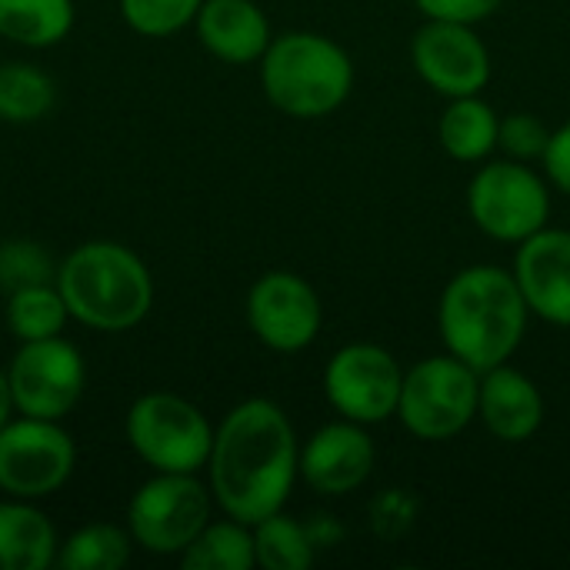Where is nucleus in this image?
<instances>
[{"instance_id": "a211bd4d", "label": "nucleus", "mask_w": 570, "mask_h": 570, "mask_svg": "<svg viewBox=\"0 0 570 570\" xmlns=\"http://www.w3.org/2000/svg\"><path fill=\"white\" fill-rule=\"evenodd\" d=\"M57 531L33 501H0V570H43L57 564Z\"/></svg>"}, {"instance_id": "39448f33", "label": "nucleus", "mask_w": 570, "mask_h": 570, "mask_svg": "<svg viewBox=\"0 0 570 570\" xmlns=\"http://www.w3.org/2000/svg\"><path fill=\"white\" fill-rule=\"evenodd\" d=\"M124 434L154 474H200L214 448V428L204 411L167 391L137 397L127 411Z\"/></svg>"}, {"instance_id": "c85d7f7f", "label": "nucleus", "mask_w": 570, "mask_h": 570, "mask_svg": "<svg viewBox=\"0 0 570 570\" xmlns=\"http://www.w3.org/2000/svg\"><path fill=\"white\" fill-rule=\"evenodd\" d=\"M428 20H454V23H481L501 10L504 0H414Z\"/></svg>"}, {"instance_id": "aec40b11", "label": "nucleus", "mask_w": 570, "mask_h": 570, "mask_svg": "<svg viewBox=\"0 0 570 570\" xmlns=\"http://www.w3.org/2000/svg\"><path fill=\"white\" fill-rule=\"evenodd\" d=\"M73 20V0H0V37L30 50L57 47Z\"/></svg>"}, {"instance_id": "4468645a", "label": "nucleus", "mask_w": 570, "mask_h": 570, "mask_svg": "<svg viewBox=\"0 0 570 570\" xmlns=\"http://www.w3.org/2000/svg\"><path fill=\"white\" fill-rule=\"evenodd\" d=\"M374 461L377 448L364 424L341 417L307 438L301 448V478L324 498H344L371 478Z\"/></svg>"}, {"instance_id": "7c9ffc66", "label": "nucleus", "mask_w": 570, "mask_h": 570, "mask_svg": "<svg viewBox=\"0 0 570 570\" xmlns=\"http://www.w3.org/2000/svg\"><path fill=\"white\" fill-rule=\"evenodd\" d=\"M13 414V397H10V384H7V371L0 367V428L10 421Z\"/></svg>"}, {"instance_id": "9b49d317", "label": "nucleus", "mask_w": 570, "mask_h": 570, "mask_svg": "<svg viewBox=\"0 0 570 570\" xmlns=\"http://www.w3.org/2000/svg\"><path fill=\"white\" fill-rule=\"evenodd\" d=\"M404 371L381 344H347L324 367V394L331 407L354 424H384L397 417Z\"/></svg>"}, {"instance_id": "2eb2a0df", "label": "nucleus", "mask_w": 570, "mask_h": 570, "mask_svg": "<svg viewBox=\"0 0 570 570\" xmlns=\"http://www.w3.org/2000/svg\"><path fill=\"white\" fill-rule=\"evenodd\" d=\"M514 277L534 317L570 327V230L544 227L521 240Z\"/></svg>"}, {"instance_id": "423d86ee", "label": "nucleus", "mask_w": 570, "mask_h": 570, "mask_svg": "<svg viewBox=\"0 0 570 570\" xmlns=\"http://www.w3.org/2000/svg\"><path fill=\"white\" fill-rule=\"evenodd\" d=\"M481 371L454 354L417 361L404 371L397 421L417 441H451L478 417Z\"/></svg>"}, {"instance_id": "393cba45", "label": "nucleus", "mask_w": 570, "mask_h": 570, "mask_svg": "<svg viewBox=\"0 0 570 570\" xmlns=\"http://www.w3.org/2000/svg\"><path fill=\"white\" fill-rule=\"evenodd\" d=\"M134 538L117 524H83L57 548L63 570H120L130 561Z\"/></svg>"}, {"instance_id": "6e6552de", "label": "nucleus", "mask_w": 570, "mask_h": 570, "mask_svg": "<svg viewBox=\"0 0 570 570\" xmlns=\"http://www.w3.org/2000/svg\"><path fill=\"white\" fill-rule=\"evenodd\" d=\"M210 488L197 474H154L127 504V531L147 554H184L210 521Z\"/></svg>"}, {"instance_id": "5701e85b", "label": "nucleus", "mask_w": 570, "mask_h": 570, "mask_svg": "<svg viewBox=\"0 0 570 570\" xmlns=\"http://www.w3.org/2000/svg\"><path fill=\"white\" fill-rule=\"evenodd\" d=\"M57 100L50 73L33 63L7 60L0 63V120L3 124H37L50 114Z\"/></svg>"}, {"instance_id": "f3484780", "label": "nucleus", "mask_w": 570, "mask_h": 570, "mask_svg": "<svg viewBox=\"0 0 570 570\" xmlns=\"http://www.w3.org/2000/svg\"><path fill=\"white\" fill-rule=\"evenodd\" d=\"M197 40L224 63H257L271 47V20L254 0H204L194 17Z\"/></svg>"}, {"instance_id": "cd10ccee", "label": "nucleus", "mask_w": 570, "mask_h": 570, "mask_svg": "<svg viewBox=\"0 0 570 570\" xmlns=\"http://www.w3.org/2000/svg\"><path fill=\"white\" fill-rule=\"evenodd\" d=\"M548 140H551V130L548 124L538 117V114H508L501 117V134H498V150H504L511 160H541L544 150H548Z\"/></svg>"}, {"instance_id": "0eeeda50", "label": "nucleus", "mask_w": 570, "mask_h": 570, "mask_svg": "<svg viewBox=\"0 0 570 570\" xmlns=\"http://www.w3.org/2000/svg\"><path fill=\"white\" fill-rule=\"evenodd\" d=\"M468 210L481 234L501 244H521L548 227L551 190L524 160H484L468 187Z\"/></svg>"}, {"instance_id": "c756f323", "label": "nucleus", "mask_w": 570, "mask_h": 570, "mask_svg": "<svg viewBox=\"0 0 570 570\" xmlns=\"http://www.w3.org/2000/svg\"><path fill=\"white\" fill-rule=\"evenodd\" d=\"M541 160H544L548 180L570 197V124L551 130V140H548V150Z\"/></svg>"}, {"instance_id": "bb28decb", "label": "nucleus", "mask_w": 570, "mask_h": 570, "mask_svg": "<svg viewBox=\"0 0 570 570\" xmlns=\"http://www.w3.org/2000/svg\"><path fill=\"white\" fill-rule=\"evenodd\" d=\"M57 271L47 257V250L33 240H7L0 244V287L17 291L27 284L53 281Z\"/></svg>"}, {"instance_id": "ddd939ff", "label": "nucleus", "mask_w": 570, "mask_h": 570, "mask_svg": "<svg viewBox=\"0 0 570 570\" xmlns=\"http://www.w3.org/2000/svg\"><path fill=\"white\" fill-rule=\"evenodd\" d=\"M247 324L264 347L294 354L317 341L324 307L317 291L301 274L267 271L247 294Z\"/></svg>"}, {"instance_id": "dca6fc26", "label": "nucleus", "mask_w": 570, "mask_h": 570, "mask_svg": "<svg viewBox=\"0 0 570 570\" xmlns=\"http://www.w3.org/2000/svg\"><path fill=\"white\" fill-rule=\"evenodd\" d=\"M478 417L498 441L524 444L544 424V394L524 371L498 364L481 374Z\"/></svg>"}, {"instance_id": "1a4fd4ad", "label": "nucleus", "mask_w": 570, "mask_h": 570, "mask_svg": "<svg viewBox=\"0 0 570 570\" xmlns=\"http://www.w3.org/2000/svg\"><path fill=\"white\" fill-rule=\"evenodd\" d=\"M77 468V448L60 421L27 417L0 428V491L20 501L57 494Z\"/></svg>"}, {"instance_id": "4be33fe9", "label": "nucleus", "mask_w": 570, "mask_h": 570, "mask_svg": "<svg viewBox=\"0 0 570 570\" xmlns=\"http://www.w3.org/2000/svg\"><path fill=\"white\" fill-rule=\"evenodd\" d=\"M3 317H7L10 334L23 344V341L60 337L70 321V311H67L57 284L43 281V284H27V287L10 291Z\"/></svg>"}, {"instance_id": "412c9836", "label": "nucleus", "mask_w": 570, "mask_h": 570, "mask_svg": "<svg viewBox=\"0 0 570 570\" xmlns=\"http://www.w3.org/2000/svg\"><path fill=\"white\" fill-rule=\"evenodd\" d=\"M180 564L187 570H250L257 568L254 554V528L227 518L207 521V528L190 541V548L180 554Z\"/></svg>"}, {"instance_id": "20e7f679", "label": "nucleus", "mask_w": 570, "mask_h": 570, "mask_svg": "<svg viewBox=\"0 0 570 570\" xmlns=\"http://www.w3.org/2000/svg\"><path fill=\"white\" fill-rule=\"evenodd\" d=\"M264 97L294 120L334 114L354 90L351 53L314 30H291L271 40L261 57Z\"/></svg>"}, {"instance_id": "6ab92c4d", "label": "nucleus", "mask_w": 570, "mask_h": 570, "mask_svg": "<svg viewBox=\"0 0 570 570\" xmlns=\"http://www.w3.org/2000/svg\"><path fill=\"white\" fill-rule=\"evenodd\" d=\"M498 134L501 117L488 100H481V94L451 97L438 120V140L444 154L461 164H484L498 150Z\"/></svg>"}, {"instance_id": "f03ea898", "label": "nucleus", "mask_w": 570, "mask_h": 570, "mask_svg": "<svg viewBox=\"0 0 570 570\" xmlns=\"http://www.w3.org/2000/svg\"><path fill=\"white\" fill-rule=\"evenodd\" d=\"M531 307L518 287L514 271L474 264L454 274L438 304V327L448 354L474 371L508 364L528 334Z\"/></svg>"}, {"instance_id": "f257e3e1", "label": "nucleus", "mask_w": 570, "mask_h": 570, "mask_svg": "<svg viewBox=\"0 0 570 570\" xmlns=\"http://www.w3.org/2000/svg\"><path fill=\"white\" fill-rule=\"evenodd\" d=\"M214 504L244 524L284 511L301 478V444L291 417L267 397H250L214 428L207 461Z\"/></svg>"}, {"instance_id": "7ed1b4c3", "label": "nucleus", "mask_w": 570, "mask_h": 570, "mask_svg": "<svg viewBox=\"0 0 570 570\" xmlns=\"http://www.w3.org/2000/svg\"><path fill=\"white\" fill-rule=\"evenodd\" d=\"M70 321L120 334L137 327L154 307V277L137 250L117 240H87L73 247L53 277Z\"/></svg>"}, {"instance_id": "9d476101", "label": "nucleus", "mask_w": 570, "mask_h": 570, "mask_svg": "<svg viewBox=\"0 0 570 570\" xmlns=\"http://www.w3.org/2000/svg\"><path fill=\"white\" fill-rule=\"evenodd\" d=\"M7 384L17 414L63 421L83 397L87 364L77 344H70L63 334L23 341L7 367Z\"/></svg>"}, {"instance_id": "b1692460", "label": "nucleus", "mask_w": 570, "mask_h": 570, "mask_svg": "<svg viewBox=\"0 0 570 570\" xmlns=\"http://www.w3.org/2000/svg\"><path fill=\"white\" fill-rule=\"evenodd\" d=\"M254 554L257 568L264 570H307L314 564L317 544L307 524L277 511L254 524Z\"/></svg>"}, {"instance_id": "a878e982", "label": "nucleus", "mask_w": 570, "mask_h": 570, "mask_svg": "<svg viewBox=\"0 0 570 570\" xmlns=\"http://www.w3.org/2000/svg\"><path fill=\"white\" fill-rule=\"evenodd\" d=\"M120 17L140 37H174L194 23L204 0H117Z\"/></svg>"}, {"instance_id": "f8f14e48", "label": "nucleus", "mask_w": 570, "mask_h": 570, "mask_svg": "<svg viewBox=\"0 0 570 570\" xmlns=\"http://www.w3.org/2000/svg\"><path fill=\"white\" fill-rule=\"evenodd\" d=\"M417 77L441 97H471L491 83V50L471 23L428 20L411 40Z\"/></svg>"}]
</instances>
